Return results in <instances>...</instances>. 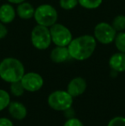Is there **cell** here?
Listing matches in <instances>:
<instances>
[{"label":"cell","mask_w":125,"mask_h":126,"mask_svg":"<svg viewBox=\"0 0 125 126\" xmlns=\"http://www.w3.org/2000/svg\"><path fill=\"white\" fill-rule=\"evenodd\" d=\"M114 43L118 51L125 53V32L123 31L117 33L114 40Z\"/></svg>","instance_id":"17"},{"label":"cell","mask_w":125,"mask_h":126,"mask_svg":"<svg viewBox=\"0 0 125 126\" xmlns=\"http://www.w3.org/2000/svg\"><path fill=\"white\" fill-rule=\"evenodd\" d=\"M9 112L13 118L22 120L27 116V108L22 103L12 102L9 105Z\"/></svg>","instance_id":"13"},{"label":"cell","mask_w":125,"mask_h":126,"mask_svg":"<svg viewBox=\"0 0 125 126\" xmlns=\"http://www.w3.org/2000/svg\"><path fill=\"white\" fill-rule=\"evenodd\" d=\"M117 32L114 29L111 24L102 22L98 23L94 28V37L95 40L103 45H109L114 42Z\"/></svg>","instance_id":"7"},{"label":"cell","mask_w":125,"mask_h":126,"mask_svg":"<svg viewBox=\"0 0 125 126\" xmlns=\"http://www.w3.org/2000/svg\"><path fill=\"white\" fill-rule=\"evenodd\" d=\"M112 27L117 32H123L125 30V16L118 15L113 19L111 23Z\"/></svg>","instance_id":"16"},{"label":"cell","mask_w":125,"mask_h":126,"mask_svg":"<svg viewBox=\"0 0 125 126\" xmlns=\"http://www.w3.org/2000/svg\"><path fill=\"white\" fill-rule=\"evenodd\" d=\"M16 16V10L10 3H3L0 6V22L4 24L11 23Z\"/></svg>","instance_id":"10"},{"label":"cell","mask_w":125,"mask_h":126,"mask_svg":"<svg viewBox=\"0 0 125 126\" xmlns=\"http://www.w3.org/2000/svg\"><path fill=\"white\" fill-rule=\"evenodd\" d=\"M10 94L5 90L0 89V111L5 109L10 105Z\"/></svg>","instance_id":"19"},{"label":"cell","mask_w":125,"mask_h":126,"mask_svg":"<svg viewBox=\"0 0 125 126\" xmlns=\"http://www.w3.org/2000/svg\"><path fill=\"white\" fill-rule=\"evenodd\" d=\"M7 1L10 3H13V4H20V3L25 2L26 0H7Z\"/></svg>","instance_id":"25"},{"label":"cell","mask_w":125,"mask_h":126,"mask_svg":"<svg viewBox=\"0 0 125 126\" xmlns=\"http://www.w3.org/2000/svg\"><path fill=\"white\" fill-rule=\"evenodd\" d=\"M63 126H84L78 118H70L65 122Z\"/></svg>","instance_id":"22"},{"label":"cell","mask_w":125,"mask_h":126,"mask_svg":"<svg viewBox=\"0 0 125 126\" xmlns=\"http://www.w3.org/2000/svg\"><path fill=\"white\" fill-rule=\"evenodd\" d=\"M49 28L52 43L57 47H68L73 37L70 30L67 27L56 22Z\"/></svg>","instance_id":"6"},{"label":"cell","mask_w":125,"mask_h":126,"mask_svg":"<svg viewBox=\"0 0 125 126\" xmlns=\"http://www.w3.org/2000/svg\"><path fill=\"white\" fill-rule=\"evenodd\" d=\"M0 126H13V123L6 118H0Z\"/></svg>","instance_id":"24"},{"label":"cell","mask_w":125,"mask_h":126,"mask_svg":"<svg viewBox=\"0 0 125 126\" xmlns=\"http://www.w3.org/2000/svg\"><path fill=\"white\" fill-rule=\"evenodd\" d=\"M48 104L50 107L56 111H66L71 107L73 97L67 91L57 90L49 95Z\"/></svg>","instance_id":"5"},{"label":"cell","mask_w":125,"mask_h":126,"mask_svg":"<svg viewBox=\"0 0 125 126\" xmlns=\"http://www.w3.org/2000/svg\"><path fill=\"white\" fill-rule=\"evenodd\" d=\"M109 65L113 70L117 72L125 71V53L117 52L113 54L109 60Z\"/></svg>","instance_id":"12"},{"label":"cell","mask_w":125,"mask_h":126,"mask_svg":"<svg viewBox=\"0 0 125 126\" xmlns=\"http://www.w3.org/2000/svg\"><path fill=\"white\" fill-rule=\"evenodd\" d=\"M24 89L29 92H36L43 87L44 80L42 76L35 72L24 74L21 80Z\"/></svg>","instance_id":"8"},{"label":"cell","mask_w":125,"mask_h":126,"mask_svg":"<svg viewBox=\"0 0 125 126\" xmlns=\"http://www.w3.org/2000/svg\"><path fill=\"white\" fill-rule=\"evenodd\" d=\"M31 42L38 50H45L52 44L50 28L37 24L31 32Z\"/></svg>","instance_id":"4"},{"label":"cell","mask_w":125,"mask_h":126,"mask_svg":"<svg viewBox=\"0 0 125 126\" xmlns=\"http://www.w3.org/2000/svg\"><path fill=\"white\" fill-rule=\"evenodd\" d=\"M78 4V0H59V5L63 10H70L75 9Z\"/></svg>","instance_id":"20"},{"label":"cell","mask_w":125,"mask_h":126,"mask_svg":"<svg viewBox=\"0 0 125 126\" xmlns=\"http://www.w3.org/2000/svg\"><path fill=\"white\" fill-rule=\"evenodd\" d=\"M87 88V82L82 77H75L72 79L68 84L67 92L72 97L80 96L85 92Z\"/></svg>","instance_id":"9"},{"label":"cell","mask_w":125,"mask_h":126,"mask_svg":"<svg viewBox=\"0 0 125 126\" xmlns=\"http://www.w3.org/2000/svg\"><path fill=\"white\" fill-rule=\"evenodd\" d=\"M15 10H16V15L20 18L28 20V19L33 17L35 9L31 3H28V2H23V3L18 4Z\"/></svg>","instance_id":"14"},{"label":"cell","mask_w":125,"mask_h":126,"mask_svg":"<svg viewBox=\"0 0 125 126\" xmlns=\"http://www.w3.org/2000/svg\"><path fill=\"white\" fill-rule=\"evenodd\" d=\"M50 58L52 61L56 63H63L71 58L68 47H57V46H56L55 48H53L51 51Z\"/></svg>","instance_id":"11"},{"label":"cell","mask_w":125,"mask_h":126,"mask_svg":"<svg viewBox=\"0 0 125 126\" xmlns=\"http://www.w3.org/2000/svg\"><path fill=\"white\" fill-rule=\"evenodd\" d=\"M57 11L52 5L51 4H41L35 9L34 18L35 22L39 25H42L50 28L53 24H55L57 21Z\"/></svg>","instance_id":"3"},{"label":"cell","mask_w":125,"mask_h":126,"mask_svg":"<svg viewBox=\"0 0 125 126\" xmlns=\"http://www.w3.org/2000/svg\"><path fill=\"white\" fill-rule=\"evenodd\" d=\"M107 126H125V118L116 117L109 122Z\"/></svg>","instance_id":"21"},{"label":"cell","mask_w":125,"mask_h":126,"mask_svg":"<svg viewBox=\"0 0 125 126\" xmlns=\"http://www.w3.org/2000/svg\"><path fill=\"white\" fill-rule=\"evenodd\" d=\"M7 34H8V29H7L6 26L4 25V23L0 22V40L5 38Z\"/></svg>","instance_id":"23"},{"label":"cell","mask_w":125,"mask_h":126,"mask_svg":"<svg viewBox=\"0 0 125 126\" xmlns=\"http://www.w3.org/2000/svg\"><path fill=\"white\" fill-rule=\"evenodd\" d=\"M25 69L20 60L15 58H6L0 63V77L7 82H15L22 80Z\"/></svg>","instance_id":"2"},{"label":"cell","mask_w":125,"mask_h":126,"mask_svg":"<svg viewBox=\"0 0 125 126\" xmlns=\"http://www.w3.org/2000/svg\"><path fill=\"white\" fill-rule=\"evenodd\" d=\"M24 88L22 86L21 81L12 82L10 85V91L15 96H22L24 93Z\"/></svg>","instance_id":"18"},{"label":"cell","mask_w":125,"mask_h":126,"mask_svg":"<svg viewBox=\"0 0 125 126\" xmlns=\"http://www.w3.org/2000/svg\"><path fill=\"white\" fill-rule=\"evenodd\" d=\"M103 0H78V3L87 10H94L101 5Z\"/></svg>","instance_id":"15"},{"label":"cell","mask_w":125,"mask_h":126,"mask_svg":"<svg viewBox=\"0 0 125 126\" xmlns=\"http://www.w3.org/2000/svg\"><path fill=\"white\" fill-rule=\"evenodd\" d=\"M97 47V40L93 35H81L72 39L68 46L70 58L78 61L89 58L94 52Z\"/></svg>","instance_id":"1"}]
</instances>
